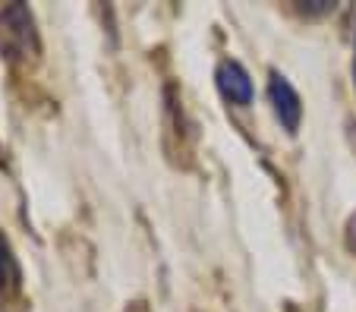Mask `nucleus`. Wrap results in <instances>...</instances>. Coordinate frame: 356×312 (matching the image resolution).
<instances>
[{
    "label": "nucleus",
    "instance_id": "1",
    "mask_svg": "<svg viewBox=\"0 0 356 312\" xmlns=\"http://www.w3.org/2000/svg\"><path fill=\"white\" fill-rule=\"evenodd\" d=\"M38 32L26 3H7L0 7V54L10 60H29L38 57Z\"/></svg>",
    "mask_w": 356,
    "mask_h": 312
},
{
    "label": "nucleus",
    "instance_id": "2",
    "mask_svg": "<svg viewBox=\"0 0 356 312\" xmlns=\"http://www.w3.org/2000/svg\"><path fill=\"white\" fill-rule=\"evenodd\" d=\"M268 101H271V110H275L277 123L293 136L302 123V98H300V92L290 85L287 76L277 73V69H271V76H268Z\"/></svg>",
    "mask_w": 356,
    "mask_h": 312
},
{
    "label": "nucleus",
    "instance_id": "3",
    "mask_svg": "<svg viewBox=\"0 0 356 312\" xmlns=\"http://www.w3.org/2000/svg\"><path fill=\"white\" fill-rule=\"evenodd\" d=\"M215 79H218L221 95L227 98L230 104H240V108L252 104V98H256V85H252V76H249V69L243 67L240 60H221L218 63Z\"/></svg>",
    "mask_w": 356,
    "mask_h": 312
},
{
    "label": "nucleus",
    "instance_id": "4",
    "mask_svg": "<svg viewBox=\"0 0 356 312\" xmlns=\"http://www.w3.org/2000/svg\"><path fill=\"white\" fill-rule=\"evenodd\" d=\"M19 290H22V268L13 256L10 240L0 233V303H3V299H13Z\"/></svg>",
    "mask_w": 356,
    "mask_h": 312
},
{
    "label": "nucleus",
    "instance_id": "5",
    "mask_svg": "<svg viewBox=\"0 0 356 312\" xmlns=\"http://www.w3.org/2000/svg\"><path fill=\"white\" fill-rule=\"evenodd\" d=\"M347 243H350V249L356 252V215L347 221Z\"/></svg>",
    "mask_w": 356,
    "mask_h": 312
},
{
    "label": "nucleus",
    "instance_id": "6",
    "mask_svg": "<svg viewBox=\"0 0 356 312\" xmlns=\"http://www.w3.org/2000/svg\"><path fill=\"white\" fill-rule=\"evenodd\" d=\"M353 88H356V48H353Z\"/></svg>",
    "mask_w": 356,
    "mask_h": 312
}]
</instances>
